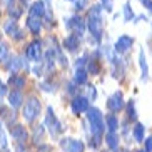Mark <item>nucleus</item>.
Returning a JSON list of instances; mask_svg holds the SVG:
<instances>
[{"instance_id": "13", "label": "nucleus", "mask_w": 152, "mask_h": 152, "mask_svg": "<svg viewBox=\"0 0 152 152\" xmlns=\"http://www.w3.org/2000/svg\"><path fill=\"white\" fill-rule=\"evenodd\" d=\"M132 45H134V37H130V35H121L115 40V44H114V50H115L117 54H125V52H127Z\"/></svg>"}, {"instance_id": "22", "label": "nucleus", "mask_w": 152, "mask_h": 152, "mask_svg": "<svg viewBox=\"0 0 152 152\" xmlns=\"http://www.w3.org/2000/svg\"><path fill=\"white\" fill-rule=\"evenodd\" d=\"M139 65H140V77H142V80H145L149 77V65H147V58H145L144 50L139 52Z\"/></svg>"}, {"instance_id": "6", "label": "nucleus", "mask_w": 152, "mask_h": 152, "mask_svg": "<svg viewBox=\"0 0 152 152\" xmlns=\"http://www.w3.org/2000/svg\"><path fill=\"white\" fill-rule=\"evenodd\" d=\"M25 57H27L28 60H32V62L40 64L42 57H44V54H42V42L40 40L30 42L28 47H27V50H25Z\"/></svg>"}, {"instance_id": "21", "label": "nucleus", "mask_w": 152, "mask_h": 152, "mask_svg": "<svg viewBox=\"0 0 152 152\" xmlns=\"http://www.w3.org/2000/svg\"><path fill=\"white\" fill-rule=\"evenodd\" d=\"M9 85L14 87V89H17V90H20L22 87H25V77L15 72V74H12V75L9 77Z\"/></svg>"}, {"instance_id": "2", "label": "nucleus", "mask_w": 152, "mask_h": 152, "mask_svg": "<svg viewBox=\"0 0 152 152\" xmlns=\"http://www.w3.org/2000/svg\"><path fill=\"white\" fill-rule=\"evenodd\" d=\"M87 121H89V125H90L92 137L102 139L104 132H105V121H104V114L100 112V109L90 107L87 110Z\"/></svg>"}, {"instance_id": "41", "label": "nucleus", "mask_w": 152, "mask_h": 152, "mask_svg": "<svg viewBox=\"0 0 152 152\" xmlns=\"http://www.w3.org/2000/svg\"><path fill=\"white\" fill-rule=\"evenodd\" d=\"M4 152H10V151H9V149H4Z\"/></svg>"}, {"instance_id": "14", "label": "nucleus", "mask_w": 152, "mask_h": 152, "mask_svg": "<svg viewBox=\"0 0 152 152\" xmlns=\"http://www.w3.org/2000/svg\"><path fill=\"white\" fill-rule=\"evenodd\" d=\"M45 14H47V5H45L44 0H37L28 7V15H32V17L44 18Z\"/></svg>"}, {"instance_id": "43", "label": "nucleus", "mask_w": 152, "mask_h": 152, "mask_svg": "<svg viewBox=\"0 0 152 152\" xmlns=\"http://www.w3.org/2000/svg\"><path fill=\"white\" fill-rule=\"evenodd\" d=\"M119 152H129V151H119Z\"/></svg>"}, {"instance_id": "12", "label": "nucleus", "mask_w": 152, "mask_h": 152, "mask_svg": "<svg viewBox=\"0 0 152 152\" xmlns=\"http://www.w3.org/2000/svg\"><path fill=\"white\" fill-rule=\"evenodd\" d=\"M124 97H122V92H114V94L110 95V97L107 99V109L114 114V112H119L124 109Z\"/></svg>"}, {"instance_id": "34", "label": "nucleus", "mask_w": 152, "mask_h": 152, "mask_svg": "<svg viewBox=\"0 0 152 152\" xmlns=\"http://www.w3.org/2000/svg\"><path fill=\"white\" fill-rule=\"evenodd\" d=\"M85 4H87V0H75V9L77 10L85 9Z\"/></svg>"}, {"instance_id": "40", "label": "nucleus", "mask_w": 152, "mask_h": 152, "mask_svg": "<svg viewBox=\"0 0 152 152\" xmlns=\"http://www.w3.org/2000/svg\"><path fill=\"white\" fill-rule=\"evenodd\" d=\"M18 2H20V4L23 5V7H27V5H28V0H18Z\"/></svg>"}, {"instance_id": "3", "label": "nucleus", "mask_w": 152, "mask_h": 152, "mask_svg": "<svg viewBox=\"0 0 152 152\" xmlns=\"http://www.w3.org/2000/svg\"><path fill=\"white\" fill-rule=\"evenodd\" d=\"M40 100L37 97H28L22 105V117L25 122H34L40 114Z\"/></svg>"}, {"instance_id": "37", "label": "nucleus", "mask_w": 152, "mask_h": 152, "mask_svg": "<svg viewBox=\"0 0 152 152\" xmlns=\"http://www.w3.org/2000/svg\"><path fill=\"white\" fill-rule=\"evenodd\" d=\"M85 58H87V55H84V57H80V58H77L75 67H82V65H84V62H85Z\"/></svg>"}, {"instance_id": "24", "label": "nucleus", "mask_w": 152, "mask_h": 152, "mask_svg": "<svg viewBox=\"0 0 152 152\" xmlns=\"http://www.w3.org/2000/svg\"><path fill=\"white\" fill-rule=\"evenodd\" d=\"M105 127H107V132H117V129H119V119H117L115 114H107L105 115Z\"/></svg>"}, {"instance_id": "20", "label": "nucleus", "mask_w": 152, "mask_h": 152, "mask_svg": "<svg viewBox=\"0 0 152 152\" xmlns=\"http://www.w3.org/2000/svg\"><path fill=\"white\" fill-rule=\"evenodd\" d=\"M87 79H89V74L84 67H75V72H74V82L77 85H85L87 84Z\"/></svg>"}, {"instance_id": "31", "label": "nucleus", "mask_w": 152, "mask_h": 152, "mask_svg": "<svg viewBox=\"0 0 152 152\" xmlns=\"http://www.w3.org/2000/svg\"><path fill=\"white\" fill-rule=\"evenodd\" d=\"M144 151H145V152H152V135L144 140Z\"/></svg>"}, {"instance_id": "8", "label": "nucleus", "mask_w": 152, "mask_h": 152, "mask_svg": "<svg viewBox=\"0 0 152 152\" xmlns=\"http://www.w3.org/2000/svg\"><path fill=\"white\" fill-rule=\"evenodd\" d=\"M23 60H25V58H20V57H17V55H9V57H7V60L4 62V67L7 69L9 72H12V74L18 72L20 69L28 70L27 62H23Z\"/></svg>"}, {"instance_id": "38", "label": "nucleus", "mask_w": 152, "mask_h": 152, "mask_svg": "<svg viewBox=\"0 0 152 152\" xmlns=\"http://www.w3.org/2000/svg\"><path fill=\"white\" fill-rule=\"evenodd\" d=\"M14 2H15V0H2L4 7H7V9H9V7H12V5H14Z\"/></svg>"}, {"instance_id": "15", "label": "nucleus", "mask_w": 152, "mask_h": 152, "mask_svg": "<svg viewBox=\"0 0 152 152\" xmlns=\"http://www.w3.org/2000/svg\"><path fill=\"white\" fill-rule=\"evenodd\" d=\"M80 47V37L75 35V34H69L65 39H64V49L69 50V52H77V49Z\"/></svg>"}, {"instance_id": "42", "label": "nucleus", "mask_w": 152, "mask_h": 152, "mask_svg": "<svg viewBox=\"0 0 152 152\" xmlns=\"http://www.w3.org/2000/svg\"><path fill=\"white\" fill-rule=\"evenodd\" d=\"M45 2H47V4H50V2H52V0H45Z\"/></svg>"}, {"instance_id": "27", "label": "nucleus", "mask_w": 152, "mask_h": 152, "mask_svg": "<svg viewBox=\"0 0 152 152\" xmlns=\"http://www.w3.org/2000/svg\"><path fill=\"white\" fill-rule=\"evenodd\" d=\"M125 109H127V117H129V119H132V121H137L135 100H129V102H127V105H125Z\"/></svg>"}, {"instance_id": "29", "label": "nucleus", "mask_w": 152, "mask_h": 152, "mask_svg": "<svg viewBox=\"0 0 152 152\" xmlns=\"http://www.w3.org/2000/svg\"><path fill=\"white\" fill-rule=\"evenodd\" d=\"M42 135H44V127L42 125H37L35 129H34V142H40Z\"/></svg>"}, {"instance_id": "35", "label": "nucleus", "mask_w": 152, "mask_h": 152, "mask_svg": "<svg viewBox=\"0 0 152 152\" xmlns=\"http://www.w3.org/2000/svg\"><path fill=\"white\" fill-rule=\"evenodd\" d=\"M92 97V100H95V97H97V90H95L94 85H90L89 87V99Z\"/></svg>"}, {"instance_id": "4", "label": "nucleus", "mask_w": 152, "mask_h": 152, "mask_svg": "<svg viewBox=\"0 0 152 152\" xmlns=\"http://www.w3.org/2000/svg\"><path fill=\"white\" fill-rule=\"evenodd\" d=\"M45 127H47V130H49V134L52 137H57L58 134L64 132L62 122L57 119V115H55V112L52 107H47V112H45Z\"/></svg>"}, {"instance_id": "18", "label": "nucleus", "mask_w": 152, "mask_h": 152, "mask_svg": "<svg viewBox=\"0 0 152 152\" xmlns=\"http://www.w3.org/2000/svg\"><path fill=\"white\" fill-rule=\"evenodd\" d=\"M100 70H102V64H100V58L95 55V57H92L87 62V72H90L92 75H99Z\"/></svg>"}, {"instance_id": "26", "label": "nucleus", "mask_w": 152, "mask_h": 152, "mask_svg": "<svg viewBox=\"0 0 152 152\" xmlns=\"http://www.w3.org/2000/svg\"><path fill=\"white\" fill-rule=\"evenodd\" d=\"M122 12H124V20H125V22H132V20L135 18L134 12H132V7H130V2H125V4H124Z\"/></svg>"}, {"instance_id": "16", "label": "nucleus", "mask_w": 152, "mask_h": 152, "mask_svg": "<svg viewBox=\"0 0 152 152\" xmlns=\"http://www.w3.org/2000/svg\"><path fill=\"white\" fill-rule=\"evenodd\" d=\"M9 105L12 109H18L23 105V94L22 90H17V89H12L9 92Z\"/></svg>"}, {"instance_id": "11", "label": "nucleus", "mask_w": 152, "mask_h": 152, "mask_svg": "<svg viewBox=\"0 0 152 152\" xmlns=\"http://www.w3.org/2000/svg\"><path fill=\"white\" fill-rule=\"evenodd\" d=\"M9 132L18 144H23V142L28 140V132H27V129H25V125H22V124L9 125Z\"/></svg>"}, {"instance_id": "23", "label": "nucleus", "mask_w": 152, "mask_h": 152, "mask_svg": "<svg viewBox=\"0 0 152 152\" xmlns=\"http://www.w3.org/2000/svg\"><path fill=\"white\" fill-rule=\"evenodd\" d=\"M119 135H117V132H107L105 134V144L109 145V149L110 151H119Z\"/></svg>"}, {"instance_id": "7", "label": "nucleus", "mask_w": 152, "mask_h": 152, "mask_svg": "<svg viewBox=\"0 0 152 152\" xmlns=\"http://www.w3.org/2000/svg\"><path fill=\"white\" fill-rule=\"evenodd\" d=\"M70 109L75 115L84 114V112H87L90 109V99L85 97V95H75L70 102Z\"/></svg>"}, {"instance_id": "17", "label": "nucleus", "mask_w": 152, "mask_h": 152, "mask_svg": "<svg viewBox=\"0 0 152 152\" xmlns=\"http://www.w3.org/2000/svg\"><path fill=\"white\" fill-rule=\"evenodd\" d=\"M27 28H28V32H30L32 35H39L40 30H42V18L28 15L27 17Z\"/></svg>"}, {"instance_id": "39", "label": "nucleus", "mask_w": 152, "mask_h": 152, "mask_svg": "<svg viewBox=\"0 0 152 152\" xmlns=\"http://www.w3.org/2000/svg\"><path fill=\"white\" fill-rule=\"evenodd\" d=\"M15 152H27V151H25V147H22V145H18V147H17V151H15Z\"/></svg>"}, {"instance_id": "32", "label": "nucleus", "mask_w": 152, "mask_h": 152, "mask_svg": "<svg viewBox=\"0 0 152 152\" xmlns=\"http://www.w3.org/2000/svg\"><path fill=\"white\" fill-rule=\"evenodd\" d=\"M100 5H102L107 12H110V10H112V0H100Z\"/></svg>"}, {"instance_id": "28", "label": "nucleus", "mask_w": 152, "mask_h": 152, "mask_svg": "<svg viewBox=\"0 0 152 152\" xmlns=\"http://www.w3.org/2000/svg\"><path fill=\"white\" fill-rule=\"evenodd\" d=\"M9 55H10V52H9V45L5 44V42H0V62H5Z\"/></svg>"}, {"instance_id": "25", "label": "nucleus", "mask_w": 152, "mask_h": 152, "mask_svg": "<svg viewBox=\"0 0 152 152\" xmlns=\"http://www.w3.org/2000/svg\"><path fill=\"white\" fill-rule=\"evenodd\" d=\"M7 12H9V15H10L12 20H18V18L22 17V14H23V7H18V5L14 4L12 7L7 9Z\"/></svg>"}, {"instance_id": "10", "label": "nucleus", "mask_w": 152, "mask_h": 152, "mask_svg": "<svg viewBox=\"0 0 152 152\" xmlns=\"http://www.w3.org/2000/svg\"><path fill=\"white\" fill-rule=\"evenodd\" d=\"M4 32L9 37H12L14 40H22V39H23V30L18 27L17 20H12V18L4 23Z\"/></svg>"}, {"instance_id": "5", "label": "nucleus", "mask_w": 152, "mask_h": 152, "mask_svg": "<svg viewBox=\"0 0 152 152\" xmlns=\"http://www.w3.org/2000/svg\"><path fill=\"white\" fill-rule=\"evenodd\" d=\"M65 27H67L72 34L82 37V34H84L85 28H87V22H85L80 15H72V17H69L67 20H65Z\"/></svg>"}, {"instance_id": "33", "label": "nucleus", "mask_w": 152, "mask_h": 152, "mask_svg": "<svg viewBox=\"0 0 152 152\" xmlns=\"http://www.w3.org/2000/svg\"><path fill=\"white\" fill-rule=\"evenodd\" d=\"M9 94V89H7V85L4 84V82L0 80V97H4V95Z\"/></svg>"}, {"instance_id": "19", "label": "nucleus", "mask_w": 152, "mask_h": 152, "mask_svg": "<svg viewBox=\"0 0 152 152\" xmlns=\"http://www.w3.org/2000/svg\"><path fill=\"white\" fill-rule=\"evenodd\" d=\"M132 137L135 142H144L145 140V127L140 122H135V125L132 127Z\"/></svg>"}, {"instance_id": "44", "label": "nucleus", "mask_w": 152, "mask_h": 152, "mask_svg": "<svg viewBox=\"0 0 152 152\" xmlns=\"http://www.w3.org/2000/svg\"><path fill=\"white\" fill-rule=\"evenodd\" d=\"M137 152H145V151H144V149H142V151H137Z\"/></svg>"}, {"instance_id": "1", "label": "nucleus", "mask_w": 152, "mask_h": 152, "mask_svg": "<svg viewBox=\"0 0 152 152\" xmlns=\"http://www.w3.org/2000/svg\"><path fill=\"white\" fill-rule=\"evenodd\" d=\"M102 10L104 7L100 4H95L90 7L89 10V17H87V28L90 32V40H94L95 44L102 40V34H104V27H102Z\"/></svg>"}, {"instance_id": "36", "label": "nucleus", "mask_w": 152, "mask_h": 152, "mask_svg": "<svg viewBox=\"0 0 152 152\" xmlns=\"http://www.w3.org/2000/svg\"><path fill=\"white\" fill-rule=\"evenodd\" d=\"M140 4H142L147 10H151V12H152V0H140Z\"/></svg>"}, {"instance_id": "9", "label": "nucleus", "mask_w": 152, "mask_h": 152, "mask_svg": "<svg viewBox=\"0 0 152 152\" xmlns=\"http://www.w3.org/2000/svg\"><path fill=\"white\" fill-rule=\"evenodd\" d=\"M60 147L65 152H84L85 151V145L82 140H79V139H70V137H64L60 140Z\"/></svg>"}, {"instance_id": "45", "label": "nucleus", "mask_w": 152, "mask_h": 152, "mask_svg": "<svg viewBox=\"0 0 152 152\" xmlns=\"http://www.w3.org/2000/svg\"><path fill=\"white\" fill-rule=\"evenodd\" d=\"M104 152H105V151H104Z\"/></svg>"}, {"instance_id": "30", "label": "nucleus", "mask_w": 152, "mask_h": 152, "mask_svg": "<svg viewBox=\"0 0 152 152\" xmlns=\"http://www.w3.org/2000/svg\"><path fill=\"white\" fill-rule=\"evenodd\" d=\"M0 145H2V149H7V137H5V132H4V125H2V121H0Z\"/></svg>"}]
</instances>
